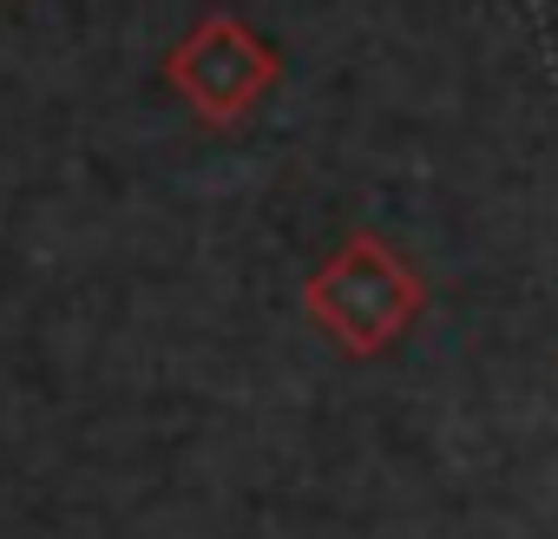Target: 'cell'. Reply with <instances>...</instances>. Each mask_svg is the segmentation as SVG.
<instances>
[{
    "label": "cell",
    "instance_id": "6da1fadb",
    "mask_svg": "<svg viewBox=\"0 0 558 539\" xmlns=\"http://www.w3.org/2000/svg\"><path fill=\"white\" fill-rule=\"evenodd\" d=\"M303 310L342 356L375 362L381 349H395L414 330V316L427 310V284L388 237L355 230L303 284Z\"/></svg>",
    "mask_w": 558,
    "mask_h": 539
},
{
    "label": "cell",
    "instance_id": "7a4b0ae2",
    "mask_svg": "<svg viewBox=\"0 0 558 539\" xmlns=\"http://www.w3.org/2000/svg\"><path fill=\"white\" fill-rule=\"evenodd\" d=\"M276 47L263 40V34H250L243 21H230V14H210L204 27H191L178 47H171V60H165V80L184 93V106L197 112V119H210V125H230V119H243L269 86H276Z\"/></svg>",
    "mask_w": 558,
    "mask_h": 539
}]
</instances>
